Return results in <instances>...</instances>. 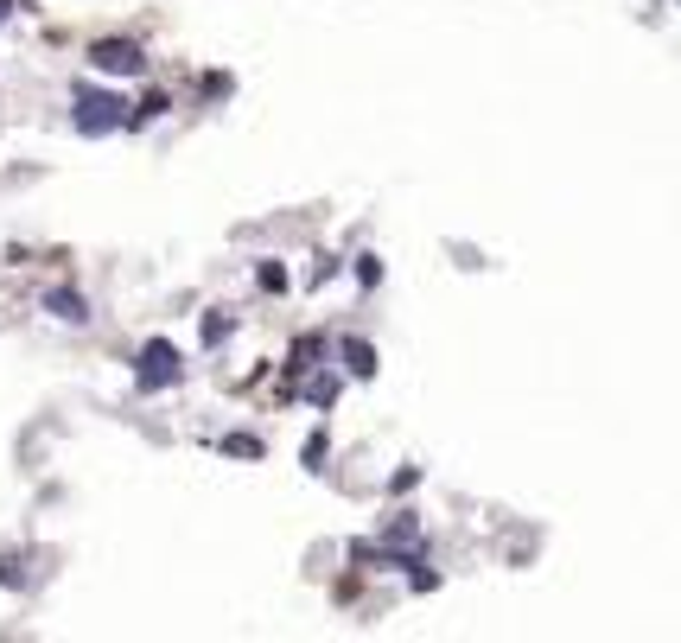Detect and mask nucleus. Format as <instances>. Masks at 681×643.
Instances as JSON below:
<instances>
[{
  "instance_id": "obj_1",
  "label": "nucleus",
  "mask_w": 681,
  "mask_h": 643,
  "mask_svg": "<svg viewBox=\"0 0 681 643\" xmlns=\"http://www.w3.org/2000/svg\"><path fill=\"white\" fill-rule=\"evenodd\" d=\"M90 64H96V71H115V77H134L147 64V51L134 45V39H96L90 45Z\"/></svg>"
},
{
  "instance_id": "obj_2",
  "label": "nucleus",
  "mask_w": 681,
  "mask_h": 643,
  "mask_svg": "<svg viewBox=\"0 0 681 643\" xmlns=\"http://www.w3.org/2000/svg\"><path fill=\"white\" fill-rule=\"evenodd\" d=\"M172 376H179V351H172L166 338H153L141 351V382H147V389H160V382H172Z\"/></svg>"
},
{
  "instance_id": "obj_3",
  "label": "nucleus",
  "mask_w": 681,
  "mask_h": 643,
  "mask_svg": "<svg viewBox=\"0 0 681 643\" xmlns=\"http://www.w3.org/2000/svg\"><path fill=\"white\" fill-rule=\"evenodd\" d=\"M115 109H121L115 96H83V102H77V128H83V134H109L115 121H121Z\"/></svg>"
},
{
  "instance_id": "obj_4",
  "label": "nucleus",
  "mask_w": 681,
  "mask_h": 643,
  "mask_svg": "<svg viewBox=\"0 0 681 643\" xmlns=\"http://www.w3.org/2000/svg\"><path fill=\"white\" fill-rule=\"evenodd\" d=\"M344 363H351L357 376H370L376 370V351H370V344H344Z\"/></svg>"
},
{
  "instance_id": "obj_5",
  "label": "nucleus",
  "mask_w": 681,
  "mask_h": 643,
  "mask_svg": "<svg viewBox=\"0 0 681 643\" xmlns=\"http://www.w3.org/2000/svg\"><path fill=\"white\" fill-rule=\"evenodd\" d=\"M51 312H58V319H83V300L77 293H51Z\"/></svg>"
},
{
  "instance_id": "obj_6",
  "label": "nucleus",
  "mask_w": 681,
  "mask_h": 643,
  "mask_svg": "<svg viewBox=\"0 0 681 643\" xmlns=\"http://www.w3.org/2000/svg\"><path fill=\"white\" fill-rule=\"evenodd\" d=\"M223 453H236V459H255V453H261V440H249V433H230V440H223Z\"/></svg>"
},
{
  "instance_id": "obj_7",
  "label": "nucleus",
  "mask_w": 681,
  "mask_h": 643,
  "mask_svg": "<svg viewBox=\"0 0 681 643\" xmlns=\"http://www.w3.org/2000/svg\"><path fill=\"white\" fill-rule=\"evenodd\" d=\"M312 357H319V344H312V338H306V344H300V351H293V370H300V376H306V370H312Z\"/></svg>"
},
{
  "instance_id": "obj_8",
  "label": "nucleus",
  "mask_w": 681,
  "mask_h": 643,
  "mask_svg": "<svg viewBox=\"0 0 681 643\" xmlns=\"http://www.w3.org/2000/svg\"><path fill=\"white\" fill-rule=\"evenodd\" d=\"M0 20H7V0H0Z\"/></svg>"
}]
</instances>
